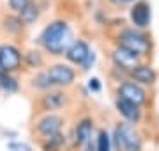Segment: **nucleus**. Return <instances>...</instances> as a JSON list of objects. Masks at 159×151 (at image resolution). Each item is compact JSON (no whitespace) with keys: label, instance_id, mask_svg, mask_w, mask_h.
I'll return each instance as SVG.
<instances>
[{"label":"nucleus","instance_id":"1","mask_svg":"<svg viewBox=\"0 0 159 151\" xmlns=\"http://www.w3.org/2000/svg\"><path fill=\"white\" fill-rule=\"evenodd\" d=\"M39 41L50 55H64L74 41L73 29L64 20H53L43 29Z\"/></svg>","mask_w":159,"mask_h":151},{"label":"nucleus","instance_id":"2","mask_svg":"<svg viewBox=\"0 0 159 151\" xmlns=\"http://www.w3.org/2000/svg\"><path fill=\"white\" fill-rule=\"evenodd\" d=\"M119 45L120 46L127 48L131 52H134L136 55L143 57L147 55L148 50H150V39L148 36L143 32L142 29H136V27H127V29H122L119 32Z\"/></svg>","mask_w":159,"mask_h":151},{"label":"nucleus","instance_id":"3","mask_svg":"<svg viewBox=\"0 0 159 151\" xmlns=\"http://www.w3.org/2000/svg\"><path fill=\"white\" fill-rule=\"evenodd\" d=\"M115 142L122 151H142V139L131 124H119L115 128Z\"/></svg>","mask_w":159,"mask_h":151},{"label":"nucleus","instance_id":"4","mask_svg":"<svg viewBox=\"0 0 159 151\" xmlns=\"http://www.w3.org/2000/svg\"><path fill=\"white\" fill-rule=\"evenodd\" d=\"M48 76H50L51 84L55 87H69L73 85L74 78H76V71L69 66V64H53L46 70Z\"/></svg>","mask_w":159,"mask_h":151},{"label":"nucleus","instance_id":"5","mask_svg":"<svg viewBox=\"0 0 159 151\" xmlns=\"http://www.w3.org/2000/svg\"><path fill=\"white\" fill-rule=\"evenodd\" d=\"M21 53L12 45H0V73H12L21 66Z\"/></svg>","mask_w":159,"mask_h":151},{"label":"nucleus","instance_id":"6","mask_svg":"<svg viewBox=\"0 0 159 151\" xmlns=\"http://www.w3.org/2000/svg\"><path fill=\"white\" fill-rule=\"evenodd\" d=\"M150 4L147 0H136L133 6H131L129 11V18H131V23L134 25L136 29H147L150 25Z\"/></svg>","mask_w":159,"mask_h":151},{"label":"nucleus","instance_id":"7","mask_svg":"<svg viewBox=\"0 0 159 151\" xmlns=\"http://www.w3.org/2000/svg\"><path fill=\"white\" fill-rule=\"evenodd\" d=\"M111 59H113L115 66L119 70H124V71L134 70L138 64H140V55H136L134 52H131V50H127L124 46H120V45H117L115 50L111 52Z\"/></svg>","mask_w":159,"mask_h":151},{"label":"nucleus","instance_id":"8","mask_svg":"<svg viewBox=\"0 0 159 151\" xmlns=\"http://www.w3.org/2000/svg\"><path fill=\"white\" fill-rule=\"evenodd\" d=\"M117 94L120 98H125L129 101H134L138 105H143L147 101V93L138 82H122L117 89Z\"/></svg>","mask_w":159,"mask_h":151},{"label":"nucleus","instance_id":"9","mask_svg":"<svg viewBox=\"0 0 159 151\" xmlns=\"http://www.w3.org/2000/svg\"><path fill=\"white\" fill-rule=\"evenodd\" d=\"M90 53H92V50H90V46H89L87 41L74 39L73 43H71V46L67 48V52H66V57H67L69 62L76 64V66H83Z\"/></svg>","mask_w":159,"mask_h":151},{"label":"nucleus","instance_id":"10","mask_svg":"<svg viewBox=\"0 0 159 151\" xmlns=\"http://www.w3.org/2000/svg\"><path fill=\"white\" fill-rule=\"evenodd\" d=\"M117 105V110H119L120 116H124L125 119L129 123H138L140 121V117H142V110H140V105L134 103V101H129V100L125 98H117L115 101Z\"/></svg>","mask_w":159,"mask_h":151},{"label":"nucleus","instance_id":"11","mask_svg":"<svg viewBox=\"0 0 159 151\" xmlns=\"http://www.w3.org/2000/svg\"><path fill=\"white\" fill-rule=\"evenodd\" d=\"M60 128H62V117L55 116V114H50V116H44L37 123V132L44 137H51V135L60 134Z\"/></svg>","mask_w":159,"mask_h":151},{"label":"nucleus","instance_id":"12","mask_svg":"<svg viewBox=\"0 0 159 151\" xmlns=\"http://www.w3.org/2000/svg\"><path fill=\"white\" fill-rule=\"evenodd\" d=\"M129 73H131V76H133V80L138 82V84H143V85H152V84H156V80H157L156 70L150 68V66H147V64H138L136 68L131 70Z\"/></svg>","mask_w":159,"mask_h":151},{"label":"nucleus","instance_id":"13","mask_svg":"<svg viewBox=\"0 0 159 151\" xmlns=\"http://www.w3.org/2000/svg\"><path fill=\"white\" fill-rule=\"evenodd\" d=\"M66 101H67V98L62 91H50L43 96L41 105H43L44 110H58L66 105Z\"/></svg>","mask_w":159,"mask_h":151},{"label":"nucleus","instance_id":"14","mask_svg":"<svg viewBox=\"0 0 159 151\" xmlns=\"http://www.w3.org/2000/svg\"><path fill=\"white\" fill-rule=\"evenodd\" d=\"M39 14H41L39 6H37L35 2H30V4L25 7L23 11L18 12V16H20V20H21V23L25 25V27H29V25L35 23V22L39 20Z\"/></svg>","mask_w":159,"mask_h":151},{"label":"nucleus","instance_id":"15","mask_svg":"<svg viewBox=\"0 0 159 151\" xmlns=\"http://www.w3.org/2000/svg\"><path fill=\"white\" fill-rule=\"evenodd\" d=\"M90 135H92V121L90 119H83V121L80 123L78 126H76V144L78 146H85L89 140H90Z\"/></svg>","mask_w":159,"mask_h":151},{"label":"nucleus","instance_id":"16","mask_svg":"<svg viewBox=\"0 0 159 151\" xmlns=\"http://www.w3.org/2000/svg\"><path fill=\"white\" fill-rule=\"evenodd\" d=\"M4 27H6L7 32H12V34H16V32H20V30L25 27V25L21 23V20H20V16H14V14H9V16H4Z\"/></svg>","mask_w":159,"mask_h":151},{"label":"nucleus","instance_id":"17","mask_svg":"<svg viewBox=\"0 0 159 151\" xmlns=\"http://www.w3.org/2000/svg\"><path fill=\"white\" fill-rule=\"evenodd\" d=\"M25 62L29 68H41L43 64H44V59H43V53L37 52V50H29V52L25 53Z\"/></svg>","mask_w":159,"mask_h":151},{"label":"nucleus","instance_id":"18","mask_svg":"<svg viewBox=\"0 0 159 151\" xmlns=\"http://www.w3.org/2000/svg\"><path fill=\"white\" fill-rule=\"evenodd\" d=\"M0 87L7 93H14L18 89V82L11 76V73H0Z\"/></svg>","mask_w":159,"mask_h":151},{"label":"nucleus","instance_id":"19","mask_svg":"<svg viewBox=\"0 0 159 151\" xmlns=\"http://www.w3.org/2000/svg\"><path fill=\"white\" fill-rule=\"evenodd\" d=\"M34 87H37V89H50V87H53V84H51V80H50V76H48V73L46 71H41V73H37L35 75V78L34 80Z\"/></svg>","mask_w":159,"mask_h":151},{"label":"nucleus","instance_id":"20","mask_svg":"<svg viewBox=\"0 0 159 151\" xmlns=\"http://www.w3.org/2000/svg\"><path fill=\"white\" fill-rule=\"evenodd\" d=\"M111 144H110V135L106 130H101L97 135V151H110Z\"/></svg>","mask_w":159,"mask_h":151},{"label":"nucleus","instance_id":"21","mask_svg":"<svg viewBox=\"0 0 159 151\" xmlns=\"http://www.w3.org/2000/svg\"><path fill=\"white\" fill-rule=\"evenodd\" d=\"M32 0H9V7H11V11H14L18 14L20 11H23L25 7L29 6Z\"/></svg>","mask_w":159,"mask_h":151},{"label":"nucleus","instance_id":"22","mask_svg":"<svg viewBox=\"0 0 159 151\" xmlns=\"http://www.w3.org/2000/svg\"><path fill=\"white\" fill-rule=\"evenodd\" d=\"M9 149L11 151H32L27 144H20V142H12V144H9Z\"/></svg>","mask_w":159,"mask_h":151},{"label":"nucleus","instance_id":"23","mask_svg":"<svg viewBox=\"0 0 159 151\" xmlns=\"http://www.w3.org/2000/svg\"><path fill=\"white\" fill-rule=\"evenodd\" d=\"M89 89H90V91H94V93H99V91H101L99 78H90V80H89Z\"/></svg>","mask_w":159,"mask_h":151},{"label":"nucleus","instance_id":"24","mask_svg":"<svg viewBox=\"0 0 159 151\" xmlns=\"http://www.w3.org/2000/svg\"><path fill=\"white\" fill-rule=\"evenodd\" d=\"M94 62H96V55H94V52H92L90 55H89V59L85 61V64L81 66V70H90V66H92Z\"/></svg>","mask_w":159,"mask_h":151},{"label":"nucleus","instance_id":"25","mask_svg":"<svg viewBox=\"0 0 159 151\" xmlns=\"http://www.w3.org/2000/svg\"><path fill=\"white\" fill-rule=\"evenodd\" d=\"M110 4H111V6H127V4H134V2H136V0H108Z\"/></svg>","mask_w":159,"mask_h":151}]
</instances>
